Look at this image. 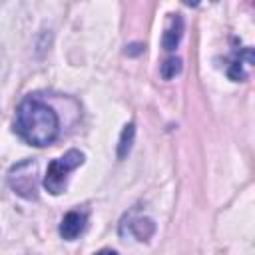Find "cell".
Instances as JSON below:
<instances>
[{"mask_svg": "<svg viewBox=\"0 0 255 255\" xmlns=\"http://www.w3.org/2000/svg\"><path fill=\"white\" fill-rule=\"evenodd\" d=\"M179 72H181V60L175 58V56L165 58L163 64L159 66V74H161L163 80H171V78H175Z\"/></svg>", "mask_w": 255, "mask_h": 255, "instance_id": "9", "label": "cell"}, {"mask_svg": "<svg viewBox=\"0 0 255 255\" xmlns=\"http://www.w3.org/2000/svg\"><path fill=\"white\" fill-rule=\"evenodd\" d=\"M96 255H118L116 251H112V249H104V251H98Z\"/></svg>", "mask_w": 255, "mask_h": 255, "instance_id": "10", "label": "cell"}, {"mask_svg": "<svg viewBox=\"0 0 255 255\" xmlns=\"http://www.w3.org/2000/svg\"><path fill=\"white\" fill-rule=\"evenodd\" d=\"M133 137H135V124L129 122L124 126V129L120 133V141H118V157L120 159H124L129 153V149L133 145Z\"/></svg>", "mask_w": 255, "mask_h": 255, "instance_id": "7", "label": "cell"}, {"mask_svg": "<svg viewBox=\"0 0 255 255\" xmlns=\"http://www.w3.org/2000/svg\"><path fill=\"white\" fill-rule=\"evenodd\" d=\"M129 229H131V233H133L139 241H145V239H149V237L153 235L155 223H153L149 217H139V219H135L133 223H129Z\"/></svg>", "mask_w": 255, "mask_h": 255, "instance_id": "8", "label": "cell"}, {"mask_svg": "<svg viewBox=\"0 0 255 255\" xmlns=\"http://www.w3.org/2000/svg\"><path fill=\"white\" fill-rule=\"evenodd\" d=\"M16 133L30 145H50L60 133L58 114L38 98H24L16 110Z\"/></svg>", "mask_w": 255, "mask_h": 255, "instance_id": "1", "label": "cell"}, {"mask_svg": "<svg viewBox=\"0 0 255 255\" xmlns=\"http://www.w3.org/2000/svg\"><path fill=\"white\" fill-rule=\"evenodd\" d=\"M243 58L249 60V62H253V50H251V48H243L241 54H239V52L235 54V60H233V62L229 64V68H227V76H229L233 82H243V80L247 78V74H245V70H243Z\"/></svg>", "mask_w": 255, "mask_h": 255, "instance_id": "6", "label": "cell"}, {"mask_svg": "<svg viewBox=\"0 0 255 255\" xmlns=\"http://www.w3.org/2000/svg\"><path fill=\"white\" fill-rule=\"evenodd\" d=\"M8 183L24 199H36L38 197V165L32 159H22L16 165H12L8 173Z\"/></svg>", "mask_w": 255, "mask_h": 255, "instance_id": "3", "label": "cell"}, {"mask_svg": "<svg viewBox=\"0 0 255 255\" xmlns=\"http://www.w3.org/2000/svg\"><path fill=\"white\" fill-rule=\"evenodd\" d=\"M181 36H183V18H181V14H171L169 16V22L165 26V32L161 36V46L167 52H171V50L177 48Z\"/></svg>", "mask_w": 255, "mask_h": 255, "instance_id": "5", "label": "cell"}, {"mask_svg": "<svg viewBox=\"0 0 255 255\" xmlns=\"http://www.w3.org/2000/svg\"><path fill=\"white\" fill-rule=\"evenodd\" d=\"M84 227H86V213H82V211H68L64 217H62V221H60V235L64 237V239H68V241H72V239H76L82 231H84Z\"/></svg>", "mask_w": 255, "mask_h": 255, "instance_id": "4", "label": "cell"}, {"mask_svg": "<svg viewBox=\"0 0 255 255\" xmlns=\"http://www.w3.org/2000/svg\"><path fill=\"white\" fill-rule=\"evenodd\" d=\"M84 163V153L78 149H70L66 151L62 157L52 159L48 163L46 175H44V187L46 191H50L52 195H60L66 189V181H68V173L72 169H76L78 165Z\"/></svg>", "mask_w": 255, "mask_h": 255, "instance_id": "2", "label": "cell"}]
</instances>
